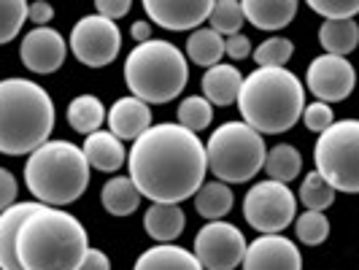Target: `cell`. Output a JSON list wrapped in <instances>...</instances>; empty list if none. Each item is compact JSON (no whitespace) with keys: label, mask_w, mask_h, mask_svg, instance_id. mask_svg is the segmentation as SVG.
<instances>
[{"label":"cell","mask_w":359,"mask_h":270,"mask_svg":"<svg viewBox=\"0 0 359 270\" xmlns=\"http://www.w3.org/2000/svg\"><path fill=\"white\" fill-rule=\"evenodd\" d=\"M300 168H303V154L294 146L278 144L268 151L262 170H268L270 181H278V184H287L289 187V181L300 176Z\"/></svg>","instance_id":"obj_28"},{"label":"cell","mask_w":359,"mask_h":270,"mask_svg":"<svg viewBox=\"0 0 359 270\" xmlns=\"http://www.w3.org/2000/svg\"><path fill=\"white\" fill-rule=\"evenodd\" d=\"M17 179H14V173L11 170H6V168H0V214L6 211V208H11L14 205V200H17Z\"/></svg>","instance_id":"obj_37"},{"label":"cell","mask_w":359,"mask_h":270,"mask_svg":"<svg viewBox=\"0 0 359 270\" xmlns=\"http://www.w3.org/2000/svg\"><path fill=\"white\" fill-rule=\"evenodd\" d=\"M95 8H97L100 17L116 22V19L127 17V11H130V0H97Z\"/></svg>","instance_id":"obj_39"},{"label":"cell","mask_w":359,"mask_h":270,"mask_svg":"<svg viewBox=\"0 0 359 270\" xmlns=\"http://www.w3.org/2000/svg\"><path fill=\"white\" fill-rule=\"evenodd\" d=\"M65 116H68V125L76 133L92 135V133H97L100 125L106 122V108L100 103V97H95V95H79V97L71 100Z\"/></svg>","instance_id":"obj_24"},{"label":"cell","mask_w":359,"mask_h":270,"mask_svg":"<svg viewBox=\"0 0 359 270\" xmlns=\"http://www.w3.org/2000/svg\"><path fill=\"white\" fill-rule=\"evenodd\" d=\"M108 127L119 141H138L151 127V108L138 97H119L106 114Z\"/></svg>","instance_id":"obj_16"},{"label":"cell","mask_w":359,"mask_h":270,"mask_svg":"<svg viewBox=\"0 0 359 270\" xmlns=\"http://www.w3.org/2000/svg\"><path fill=\"white\" fill-rule=\"evenodd\" d=\"M141 203V192L133 184L130 176H116V179L106 181L103 187V205L108 214L114 216H130L133 211H138Z\"/></svg>","instance_id":"obj_26"},{"label":"cell","mask_w":359,"mask_h":270,"mask_svg":"<svg viewBox=\"0 0 359 270\" xmlns=\"http://www.w3.org/2000/svg\"><path fill=\"white\" fill-rule=\"evenodd\" d=\"M238 111L259 135L287 133L297 125V119H303L306 87L287 68H257L243 79Z\"/></svg>","instance_id":"obj_3"},{"label":"cell","mask_w":359,"mask_h":270,"mask_svg":"<svg viewBox=\"0 0 359 270\" xmlns=\"http://www.w3.org/2000/svg\"><path fill=\"white\" fill-rule=\"evenodd\" d=\"M300 200H303L308 211H324L335 203V189L324 181L319 170H311L300 184Z\"/></svg>","instance_id":"obj_30"},{"label":"cell","mask_w":359,"mask_h":270,"mask_svg":"<svg viewBox=\"0 0 359 270\" xmlns=\"http://www.w3.org/2000/svg\"><path fill=\"white\" fill-rule=\"evenodd\" d=\"M241 6H243V17L257 30H281L297 14L294 0H246Z\"/></svg>","instance_id":"obj_20"},{"label":"cell","mask_w":359,"mask_h":270,"mask_svg":"<svg viewBox=\"0 0 359 270\" xmlns=\"http://www.w3.org/2000/svg\"><path fill=\"white\" fill-rule=\"evenodd\" d=\"M243 6L235 3V0H216L214 8H211V30L219 36H238L241 27H243Z\"/></svg>","instance_id":"obj_31"},{"label":"cell","mask_w":359,"mask_h":270,"mask_svg":"<svg viewBox=\"0 0 359 270\" xmlns=\"http://www.w3.org/2000/svg\"><path fill=\"white\" fill-rule=\"evenodd\" d=\"M224 54H227L230 60H246V57L252 54V41L243 36V33L227 36L224 38Z\"/></svg>","instance_id":"obj_38"},{"label":"cell","mask_w":359,"mask_h":270,"mask_svg":"<svg viewBox=\"0 0 359 270\" xmlns=\"http://www.w3.org/2000/svg\"><path fill=\"white\" fill-rule=\"evenodd\" d=\"M335 122V114H332V106L327 103H308L306 111H303V125L311 130V133H319L322 135L324 130H330Z\"/></svg>","instance_id":"obj_36"},{"label":"cell","mask_w":359,"mask_h":270,"mask_svg":"<svg viewBox=\"0 0 359 270\" xmlns=\"http://www.w3.org/2000/svg\"><path fill=\"white\" fill-rule=\"evenodd\" d=\"M38 203H14L0 214V270H22L17 257V235Z\"/></svg>","instance_id":"obj_17"},{"label":"cell","mask_w":359,"mask_h":270,"mask_svg":"<svg viewBox=\"0 0 359 270\" xmlns=\"http://www.w3.org/2000/svg\"><path fill=\"white\" fill-rule=\"evenodd\" d=\"M65 41L62 36L52 30V27H36L30 30L27 36L22 38V46H19V57L25 62V68H30L33 73H54L62 62H65Z\"/></svg>","instance_id":"obj_15"},{"label":"cell","mask_w":359,"mask_h":270,"mask_svg":"<svg viewBox=\"0 0 359 270\" xmlns=\"http://www.w3.org/2000/svg\"><path fill=\"white\" fill-rule=\"evenodd\" d=\"M130 179L141 198L165 205H179L195 198L203 187L208 157L195 133L181 125H151L127 154Z\"/></svg>","instance_id":"obj_1"},{"label":"cell","mask_w":359,"mask_h":270,"mask_svg":"<svg viewBox=\"0 0 359 270\" xmlns=\"http://www.w3.org/2000/svg\"><path fill=\"white\" fill-rule=\"evenodd\" d=\"M144 227L149 238H154L157 243H170L176 241L184 227H187V216L181 211V205H165L154 203L144 216Z\"/></svg>","instance_id":"obj_22"},{"label":"cell","mask_w":359,"mask_h":270,"mask_svg":"<svg viewBox=\"0 0 359 270\" xmlns=\"http://www.w3.org/2000/svg\"><path fill=\"white\" fill-rule=\"evenodd\" d=\"M294 54V43L289 38H265L257 49H254V62L259 68H287V62Z\"/></svg>","instance_id":"obj_32"},{"label":"cell","mask_w":359,"mask_h":270,"mask_svg":"<svg viewBox=\"0 0 359 270\" xmlns=\"http://www.w3.org/2000/svg\"><path fill=\"white\" fill-rule=\"evenodd\" d=\"M133 270H203L198 257L173 243H160L146 249Z\"/></svg>","instance_id":"obj_21"},{"label":"cell","mask_w":359,"mask_h":270,"mask_svg":"<svg viewBox=\"0 0 359 270\" xmlns=\"http://www.w3.org/2000/svg\"><path fill=\"white\" fill-rule=\"evenodd\" d=\"M214 122V106L203 97V95H192V97H184L179 106V125L189 133L198 135L200 130Z\"/></svg>","instance_id":"obj_29"},{"label":"cell","mask_w":359,"mask_h":270,"mask_svg":"<svg viewBox=\"0 0 359 270\" xmlns=\"http://www.w3.org/2000/svg\"><path fill=\"white\" fill-rule=\"evenodd\" d=\"M306 87L319 103H341L357 87V71L346 57L319 54L308 65Z\"/></svg>","instance_id":"obj_12"},{"label":"cell","mask_w":359,"mask_h":270,"mask_svg":"<svg viewBox=\"0 0 359 270\" xmlns=\"http://www.w3.org/2000/svg\"><path fill=\"white\" fill-rule=\"evenodd\" d=\"M54 127V103L49 92L27 79L0 81V151L33 154L46 144Z\"/></svg>","instance_id":"obj_4"},{"label":"cell","mask_w":359,"mask_h":270,"mask_svg":"<svg viewBox=\"0 0 359 270\" xmlns=\"http://www.w3.org/2000/svg\"><path fill=\"white\" fill-rule=\"evenodd\" d=\"M205 157L208 168L222 184H243L265 168L268 149L262 135L246 122H224L211 133Z\"/></svg>","instance_id":"obj_7"},{"label":"cell","mask_w":359,"mask_h":270,"mask_svg":"<svg viewBox=\"0 0 359 270\" xmlns=\"http://www.w3.org/2000/svg\"><path fill=\"white\" fill-rule=\"evenodd\" d=\"M311 11H316L324 22H341L354 19L359 14V0H311Z\"/></svg>","instance_id":"obj_35"},{"label":"cell","mask_w":359,"mask_h":270,"mask_svg":"<svg viewBox=\"0 0 359 270\" xmlns=\"http://www.w3.org/2000/svg\"><path fill=\"white\" fill-rule=\"evenodd\" d=\"M316 170L346 195H359V119H335L313 149Z\"/></svg>","instance_id":"obj_8"},{"label":"cell","mask_w":359,"mask_h":270,"mask_svg":"<svg viewBox=\"0 0 359 270\" xmlns=\"http://www.w3.org/2000/svg\"><path fill=\"white\" fill-rule=\"evenodd\" d=\"M192 254L203 270H235L246 257V238L230 222H208L195 235Z\"/></svg>","instance_id":"obj_11"},{"label":"cell","mask_w":359,"mask_h":270,"mask_svg":"<svg viewBox=\"0 0 359 270\" xmlns=\"http://www.w3.org/2000/svg\"><path fill=\"white\" fill-rule=\"evenodd\" d=\"M319 43L324 46V54L346 57L359 46V25L354 19L341 22H322L319 27Z\"/></svg>","instance_id":"obj_23"},{"label":"cell","mask_w":359,"mask_h":270,"mask_svg":"<svg viewBox=\"0 0 359 270\" xmlns=\"http://www.w3.org/2000/svg\"><path fill=\"white\" fill-rule=\"evenodd\" d=\"M146 14L151 17L154 25H160L165 30H198L205 19L211 17L214 3L211 0H146Z\"/></svg>","instance_id":"obj_13"},{"label":"cell","mask_w":359,"mask_h":270,"mask_svg":"<svg viewBox=\"0 0 359 270\" xmlns=\"http://www.w3.org/2000/svg\"><path fill=\"white\" fill-rule=\"evenodd\" d=\"M87 252V230L68 211L38 203L19 227L17 257L22 270H76Z\"/></svg>","instance_id":"obj_2"},{"label":"cell","mask_w":359,"mask_h":270,"mask_svg":"<svg viewBox=\"0 0 359 270\" xmlns=\"http://www.w3.org/2000/svg\"><path fill=\"white\" fill-rule=\"evenodd\" d=\"M71 49L79 62H84L90 68H103L116 60V54L122 49V33H119L116 22L100 17V14L81 17L73 25Z\"/></svg>","instance_id":"obj_10"},{"label":"cell","mask_w":359,"mask_h":270,"mask_svg":"<svg viewBox=\"0 0 359 270\" xmlns=\"http://www.w3.org/2000/svg\"><path fill=\"white\" fill-rule=\"evenodd\" d=\"M233 189L222 181H211V184H203L195 195V211L211 222H222V216L230 214L233 208Z\"/></svg>","instance_id":"obj_27"},{"label":"cell","mask_w":359,"mask_h":270,"mask_svg":"<svg viewBox=\"0 0 359 270\" xmlns=\"http://www.w3.org/2000/svg\"><path fill=\"white\" fill-rule=\"evenodd\" d=\"M125 81L133 97L149 103H170L181 95L189 81V65L179 46L170 41L151 38L135 43L125 60Z\"/></svg>","instance_id":"obj_5"},{"label":"cell","mask_w":359,"mask_h":270,"mask_svg":"<svg viewBox=\"0 0 359 270\" xmlns=\"http://www.w3.org/2000/svg\"><path fill=\"white\" fill-rule=\"evenodd\" d=\"M243 87V76L235 65H214L203 76V97L211 106H233Z\"/></svg>","instance_id":"obj_18"},{"label":"cell","mask_w":359,"mask_h":270,"mask_svg":"<svg viewBox=\"0 0 359 270\" xmlns=\"http://www.w3.org/2000/svg\"><path fill=\"white\" fill-rule=\"evenodd\" d=\"M243 270H303L300 249L284 235H259L246 246Z\"/></svg>","instance_id":"obj_14"},{"label":"cell","mask_w":359,"mask_h":270,"mask_svg":"<svg viewBox=\"0 0 359 270\" xmlns=\"http://www.w3.org/2000/svg\"><path fill=\"white\" fill-rule=\"evenodd\" d=\"M76 270H111V262H108V257L100 249H90Z\"/></svg>","instance_id":"obj_40"},{"label":"cell","mask_w":359,"mask_h":270,"mask_svg":"<svg viewBox=\"0 0 359 270\" xmlns=\"http://www.w3.org/2000/svg\"><path fill=\"white\" fill-rule=\"evenodd\" d=\"M130 36L135 38V43L151 41V27H149V22H135V25L130 27Z\"/></svg>","instance_id":"obj_42"},{"label":"cell","mask_w":359,"mask_h":270,"mask_svg":"<svg viewBox=\"0 0 359 270\" xmlns=\"http://www.w3.org/2000/svg\"><path fill=\"white\" fill-rule=\"evenodd\" d=\"M294 233L306 246H322L330 238V219L324 216V211H306L297 216Z\"/></svg>","instance_id":"obj_33"},{"label":"cell","mask_w":359,"mask_h":270,"mask_svg":"<svg viewBox=\"0 0 359 270\" xmlns=\"http://www.w3.org/2000/svg\"><path fill=\"white\" fill-rule=\"evenodd\" d=\"M187 57L200 68H214L224 57V38L214 33L211 27H198L187 38Z\"/></svg>","instance_id":"obj_25"},{"label":"cell","mask_w":359,"mask_h":270,"mask_svg":"<svg viewBox=\"0 0 359 270\" xmlns=\"http://www.w3.org/2000/svg\"><path fill=\"white\" fill-rule=\"evenodd\" d=\"M27 3L25 0H0V43H8L19 36L25 19H27Z\"/></svg>","instance_id":"obj_34"},{"label":"cell","mask_w":359,"mask_h":270,"mask_svg":"<svg viewBox=\"0 0 359 270\" xmlns=\"http://www.w3.org/2000/svg\"><path fill=\"white\" fill-rule=\"evenodd\" d=\"M81 151H84V157L90 162V168L103 170V173H116L127 160L122 141L114 133H100V130L87 135Z\"/></svg>","instance_id":"obj_19"},{"label":"cell","mask_w":359,"mask_h":270,"mask_svg":"<svg viewBox=\"0 0 359 270\" xmlns=\"http://www.w3.org/2000/svg\"><path fill=\"white\" fill-rule=\"evenodd\" d=\"M27 17L33 19V22H38V25H46V22L54 17V8L46 3V0H36V3H30Z\"/></svg>","instance_id":"obj_41"},{"label":"cell","mask_w":359,"mask_h":270,"mask_svg":"<svg viewBox=\"0 0 359 270\" xmlns=\"http://www.w3.org/2000/svg\"><path fill=\"white\" fill-rule=\"evenodd\" d=\"M27 189L41 203L68 205L84 195L90 184V162L79 146L68 141H46L25 165Z\"/></svg>","instance_id":"obj_6"},{"label":"cell","mask_w":359,"mask_h":270,"mask_svg":"<svg viewBox=\"0 0 359 270\" xmlns=\"http://www.w3.org/2000/svg\"><path fill=\"white\" fill-rule=\"evenodd\" d=\"M243 216L257 233L278 235L287 230L297 216V198L292 195L287 184L278 181H259L243 198Z\"/></svg>","instance_id":"obj_9"}]
</instances>
